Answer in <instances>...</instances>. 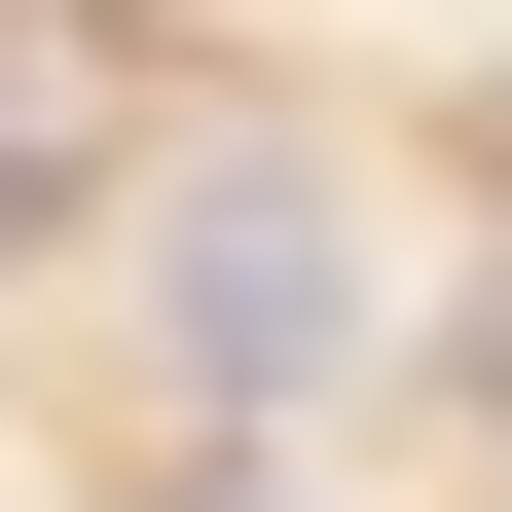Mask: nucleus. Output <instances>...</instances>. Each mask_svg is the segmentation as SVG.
<instances>
[{
	"mask_svg": "<svg viewBox=\"0 0 512 512\" xmlns=\"http://www.w3.org/2000/svg\"><path fill=\"white\" fill-rule=\"evenodd\" d=\"M220 512H256V476H220Z\"/></svg>",
	"mask_w": 512,
	"mask_h": 512,
	"instance_id": "7ed1b4c3",
	"label": "nucleus"
},
{
	"mask_svg": "<svg viewBox=\"0 0 512 512\" xmlns=\"http://www.w3.org/2000/svg\"><path fill=\"white\" fill-rule=\"evenodd\" d=\"M147 366H183V403H330V366H366V220H330V183H293V147H220V183H147Z\"/></svg>",
	"mask_w": 512,
	"mask_h": 512,
	"instance_id": "f257e3e1",
	"label": "nucleus"
},
{
	"mask_svg": "<svg viewBox=\"0 0 512 512\" xmlns=\"http://www.w3.org/2000/svg\"><path fill=\"white\" fill-rule=\"evenodd\" d=\"M74 183H110V37H74V0H0V220H74Z\"/></svg>",
	"mask_w": 512,
	"mask_h": 512,
	"instance_id": "f03ea898",
	"label": "nucleus"
}]
</instances>
